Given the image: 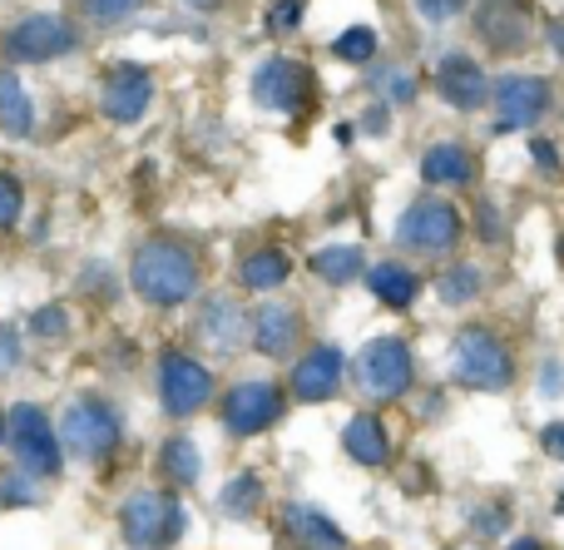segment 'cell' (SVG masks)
<instances>
[{"instance_id": "cell-1", "label": "cell", "mask_w": 564, "mask_h": 550, "mask_svg": "<svg viewBox=\"0 0 564 550\" xmlns=\"http://www.w3.org/2000/svg\"><path fill=\"white\" fill-rule=\"evenodd\" d=\"M129 283H134V293L144 298V303L178 308L198 293V258L188 254L184 244H174V238H154V244H144L134 254Z\"/></svg>"}, {"instance_id": "cell-2", "label": "cell", "mask_w": 564, "mask_h": 550, "mask_svg": "<svg viewBox=\"0 0 564 550\" xmlns=\"http://www.w3.org/2000/svg\"><path fill=\"white\" fill-rule=\"evenodd\" d=\"M460 387H476V392H506L516 363H510L506 343H500L490 327H460L456 333V353H451Z\"/></svg>"}, {"instance_id": "cell-3", "label": "cell", "mask_w": 564, "mask_h": 550, "mask_svg": "<svg viewBox=\"0 0 564 550\" xmlns=\"http://www.w3.org/2000/svg\"><path fill=\"white\" fill-rule=\"evenodd\" d=\"M184 536V506L169 492H134L124 502V541L134 550H169Z\"/></svg>"}, {"instance_id": "cell-4", "label": "cell", "mask_w": 564, "mask_h": 550, "mask_svg": "<svg viewBox=\"0 0 564 550\" xmlns=\"http://www.w3.org/2000/svg\"><path fill=\"white\" fill-rule=\"evenodd\" d=\"M6 427H10V446H15V462H20V472H35V476H55L59 472V462H65V446H59V432L50 427V417L40 412V407H30V402H20V407H10V417H6Z\"/></svg>"}, {"instance_id": "cell-5", "label": "cell", "mask_w": 564, "mask_h": 550, "mask_svg": "<svg viewBox=\"0 0 564 550\" xmlns=\"http://www.w3.org/2000/svg\"><path fill=\"white\" fill-rule=\"evenodd\" d=\"M59 442L75 456H85V462H105L119 442V417L99 397H75L65 407V417H59Z\"/></svg>"}, {"instance_id": "cell-6", "label": "cell", "mask_w": 564, "mask_h": 550, "mask_svg": "<svg viewBox=\"0 0 564 550\" xmlns=\"http://www.w3.org/2000/svg\"><path fill=\"white\" fill-rule=\"evenodd\" d=\"M397 244L411 254H451L460 244V214L446 198H416L397 218Z\"/></svg>"}, {"instance_id": "cell-7", "label": "cell", "mask_w": 564, "mask_h": 550, "mask_svg": "<svg viewBox=\"0 0 564 550\" xmlns=\"http://www.w3.org/2000/svg\"><path fill=\"white\" fill-rule=\"evenodd\" d=\"M411 377H416V367H411V353L401 337H377V343L361 347L357 357V382L367 397H381V402H391V397H401L411 387Z\"/></svg>"}, {"instance_id": "cell-8", "label": "cell", "mask_w": 564, "mask_h": 550, "mask_svg": "<svg viewBox=\"0 0 564 550\" xmlns=\"http://www.w3.org/2000/svg\"><path fill=\"white\" fill-rule=\"evenodd\" d=\"M65 50H75V30L59 15H25L6 30V60L15 65H40V60H59Z\"/></svg>"}, {"instance_id": "cell-9", "label": "cell", "mask_w": 564, "mask_h": 550, "mask_svg": "<svg viewBox=\"0 0 564 550\" xmlns=\"http://www.w3.org/2000/svg\"><path fill=\"white\" fill-rule=\"evenodd\" d=\"M307 95H312V69L297 65V60L273 55L253 69V99L263 109H273V115H302Z\"/></svg>"}, {"instance_id": "cell-10", "label": "cell", "mask_w": 564, "mask_h": 550, "mask_svg": "<svg viewBox=\"0 0 564 550\" xmlns=\"http://www.w3.org/2000/svg\"><path fill=\"white\" fill-rule=\"evenodd\" d=\"M159 397H164L169 417H194L198 407H208V397H214V377L188 353H169L164 363H159Z\"/></svg>"}, {"instance_id": "cell-11", "label": "cell", "mask_w": 564, "mask_h": 550, "mask_svg": "<svg viewBox=\"0 0 564 550\" xmlns=\"http://www.w3.org/2000/svg\"><path fill=\"white\" fill-rule=\"evenodd\" d=\"M149 99H154V75L144 65H109L105 85H99V109H105L115 125H139L149 115Z\"/></svg>"}, {"instance_id": "cell-12", "label": "cell", "mask_w": 564, "mask_h": 550, "mask_svg": "<svg viewBox=\"0 0 564 550\" xmlns=\"http://www.w3.org/2000/svg\"><path fill=\"white\" fill-rule=\"evenodd\" d=\"M550 79L540 75H506L496 85V129H530L550 115Z\"/></svg>"}, {"instance_id": "cell-13", "label": "cell", "mask_w": 564, "mask_h": 550, "mask_svg": "<svg viewBox=\"0 0 564 550\" xmlns=\"http://www.w3.org/2000/svg\"><path fill=\"white\" fill-rule=\"evenodd\" d=\"M530 30H535V10L530 0H486L476 10V35L486 40L496 55H520L530 45Z\"/></svg>"}, {"instance_id": "cell-14", "label": "cell", "mask_w": 564, "mask_h": 550, "mask_svg": "<svg viewBox=\"0 0 564 550\" xmlns=\"http://www.w3.org/2000/svg\"><path fill=\"white\" fill-rule=\"evenodd\" d=\"M282 417V392L278 382H238L224 402V427L234 436H258Z\"/></svg>"}, {"instance_id": "cell-15", "label": "cell", "mask_w": 564, "mask_h": 550, "mask_svg": "<svg viewBox=\"0 0 564 550\" xmlns=\"http://www.w3.org/2000/svg\"><path fill=\"white\" fill-rule=\"evenodd\" d=\"M436 89H441V99H446L451 109H460V115L480 109L490 95H496V89H490V79H486V69H480L470 55H446V60H441Z\"/></svg>"}, {"instance_id": "cell-16", "label": "cell", "mask_w": 564, "mask_h": 550, "mask_svg": "<svg viewBox=\"0 0 564 550\" xmlns=\"http://www.w3.org/2000/svg\"><path fill=\"white\" fill-rule=\"evenodd\" d=\"M341 367H347L341 363V347H312V353L292 367V392H297L302 402H327L341 387Z\"/></svg>"}, {"instance_id": "cell-17", "label": "cell", "mask_w": 564, "mask_h": 550, "mask_svg": "<svg viewBox=\"0 0 564 550\" xmlns=\"http://www.w3.org/2000/svg\"><path fill=\"white\" fill-rule=\"evenodd\" d=\"M341 446H347V456L361 462V466H387L391 462V436L371 412H357L347 427H341Z\"/></svg>"}, {"instance_id": "cell-18", "label": "cell", "mask_w": 564, "mask_h": 550, "mask_svg": "<svg viewBox=\"0 0 564 550\" xmlns=\"http://www.w3.org/2000/svg\"><path fill=\"white\" fill-rule=\"evenodd\" d=\"M253 347L263 357H282L297 347V313H292V303H268L258 308L253 317Z\"/></svg>"}, {"instance_id": "cell-19", "label": "cell", "mask_w": 564, "mask_h": 550, "mask_svg": "<svg viewBox=\"0 0 564 550\" xmlns=\"http://www.w3.org/2000/svg\"><path fill=\"white\" fill-rule=\"evenodd\" d=\"M470 174H476V159L466 154V144H456V139H446V144H431L426 159H421V179L426 184H470Z\"/></svg>"}, {"instance_id": "cell-20", "label": "cell", "mask_w": 564, "mask_h": 550, "mask_svg": "<svg viewBox=\"0 0 564 550\" xmlns=\"http://www.w3.org/2000/svg\"><path fill=\"white\" fill-rule=\"evenodd\" d=\"M248 333H253V327H248V317L238 313L234 303H224V298H214V303H208L204 327H198V337H204L214 353H234V347H243Z\"/></svg>"}, {"instance_id": "cell-21", "label": "cell", "mask_w": 564, "mask_h": 550, "mask_svg": "<svg viewBox=\"0 0 564 550\" xmlns=\"http://www.w3.org/2000/svg\"><path fill=\"white\" fill-rule=\"evenodd\" d=\"M367 283H371V293H377L387 308H397V313H406V308L416 303V293H421V278L411 273L406 263H377V268H367Z\"/></svg>"}, {"instance_id": "cell-22", "label": "cell", "mask_w": 564, "mask_h": 550, "mask_svg": "<svg viewBox=\"0 0 564 550\" xmlns=\"http://www.w3.org/2000/svg\"><path fill=\"white\" fill-rule=\"evenodd\" d=\"M288 531L307 550H347V536H341L317 506H288Z\"/></svg>"}, {"instance_id": "cell-23", "label": "cell", "mask_w": 564, "mask_h": 550, "mask_svg": "<svg viewBox=\"0 0 564 550\" xmlns=\"http://www.w3.org/2000/svg\"><path fill=\"white\" fill-rule=\"evenodd\" d=\"M0 129L15 139L35 129V105H30V95H25L15 69H0Z\"/></svg>"}, {"instance_id": "cell-24", "label": "cell", "mask_w": 564, "mask_h": 550, "mask_svg": "<svg viewBox=\"0 0 564 550\" xmlns=\"http://www.w3.org/2000/svg\"><path fill=\"white\" fill-rule=\"evenodd\" d=\"M292 273V258L282 254V248H258V254L243 258V268H238V278H243V288H253V293H268V288H282Z\"/></svg>"}, {"instance_id": "cell-25", "label": "cell", "mask_w": 564, "mask_h": 550, "mask_svg": "<svg viewBox=\"0 0 564 550\" xmlns=\"http://www.w3.org/2000/svg\"><path fill=\"white\" fill-rule=\"evenodd\" d=\"M307 268L322 278V283H351V278L367 273V258H361V248L337 244V248H317V254L307 258Z\"/></svg>"}, {"instance_id": "cell-26", "label": "cell", "mask_w": 564, "mask_h": 550, "mask_svg": "<svg viewBox=\"0 0 564 550\" xmlns=\"http://www.w3.org/2000/svg\"><path fill=\"white\" fill-rule=\"evenodd\" d=\"M436 293H441V303H451V308L470 303V298L480 293V268H476V263L446 268V273H441V283H436Z\"/></svg>"}, {"instance_id": "cell-27", "label": "cell", "mask_w": 564, "mask_h": 550, "mask_svg": "<svg viewBox=\"0 0 564 550\" xmlns=\"http://www.w3.org/2000/svg\"><path fill=\"white\" fill-rule=\"evenodd\" d=\"M164 472L174 476L178 486H194L198 482V472H204V466H198V446L188 442V436H174V442L164 446Z\"/></svg>"}, {"instance_id": "cell-28", "label": "cell", "mask_w": 564, "mask_h": 550, "mask_svg": "<svg viewBox=\"0 0 564 550\" xmlns=\"http://www.w3.org/2000/svg\"><path fill=\"white\" fill-rule=\"evenodd\" d=\"M332 55L347 60V65H367V60L377 55V30H367V25L341 30V35L332 40Z\"/></svg>"}, {"instance_id": "cell-29", "label": "cell", "mask_w": 564, "mask_h": 550, "mask_svg": "<svg viewBox=\"0 0 564 550\" xmlns=\"http://www.w3.org/2000/svg\"><path fill=\"white\" fill-rule=\"evenodd\" d=\"M263 502V486H258V476H234V482L224 486V496H218V506H224L228 516H248L253 511V506Z\"/></svg>"}, {"instance_id": "cell-30", "label": "cell", "mask_w": 564, "mask_h": 550, "mask_svg": "<svg viewBox=\"0 0 564 550\" xmlns=\"http://www.w3.org/2000/svg\"><path fill=\"white\" fill-rule=\"evenodd\" d=\"M139 6H144V0H85L89 20H99V25H115V20H129Z\"/></svg>"}, {"instance_id": "cell-31", "label": "cell", "mask_w": 564, "mask_h": 550, "mask_svg": "<svg viewBox=\"0 0 564 550\" xmlns=\"http://www.w3.org/2000/svg\"><path fill=\"white\" fill-rule=\"evenodd\" d=\"M20 204H25V194H20V184H15V179H10V174H0V228H15Z\"/></svg>"}, {"instance_id": "cell-32", "label": "cell", "mask_w": 564, "mask_h": 550, "mask_svg": "<svg viewBox=\"0 0 564 550\" xmlns=\"http://www.w3.org/2000/svg\"><path fill=\"white\" fill-rule=\"evenodd\" d=\"M69 327V313L65 308H40L35 317H30V333H40V337H59Z\"/></svg>"}, {"instance_id": "cell-33", "label": "cell", "mask_w": 564, "mask_h": 550, "mask_svg": "<svg viewBox=\"0 0 564 550\" xmlns=\"http://www.w3.org/2000/svg\"><path fill=\"white\" fill-rule=\"evenodd\" d=\"M377 89H381V95H387V99H397V105H406V99L416 95V85H411L406 75H397V69H387V75H377Z\"/></svg>"}, {"instance_id": "cell-34", "label": "cell", "mask_w": 564, "mask_h": 550, "mask_svg": "<svg viewBox=\"0 0 564 550\" xmlns=\"http://www.w3.org/2000/svg\"><path fill=\"white\" fill-rule=\"evenodd\" d=\"M297 15H302L297 0H278V6L268 10V30H292L297 25Z\"/></svg>"}, {"instance_id": "cell-35", "label": "cell", "mask_w": 564, "mask_h": 550, "mask_svg": "<svg viewBox=\"0 0 564 550\" xmlns=\"http://www.w3.org/2000/svg\"><path fill=\"white\" fill-rule=\"evenodd\" d=\"M416 10L426 20H451V15H460V10H466V0H416Z\"/></svg>"}, {"instance_id": "cell-36", "label": "cell", "mask_w": 564, "mask_h": 550, "mask_svg": "<svg viewBox=\"0 0 564 550\" xmlns=\"http://www.w3.org/2000/svg\"><path fill=\"white\" fill-rule=\"evenodd\" d=\"M540 446H545V456L564 462V422H550L545 432H540Z\"/></svg>"}, {"instance_id": "cell-37", "label": "cell", "mask_w": 564, "mask_h": 550, "mask_svg": "<svg viewBox=\"0 0 564 550\" xmlns=\"http://www.w3.org/2000/svg\"><path fill=\"white\" fill-rule=\"evenodd\" d=\"M530 154H535L540 169H555L560 164V154H555V144H550V139H535V144H530Z\"/></svg>"}, {"instance_id": "cell-38", "label": "cell", "mask_w": 564, "mask_h": 550, "mask_svg": "<svg viewBox=\"0 0 564 550\" xmlns=\"http://www.w3.org/2000/svg\"><path fill=\"white\" fill-rule=\"evenodd\" d=\"M15 357H20L15 333H10V327H0V367H15Z\"/></svg>"}, {"instance_id": "cell-39", "label": "cell", "mask_w": 564, "mask_h": 550, "mask_svg": "<svg viewBox=\"0 0 564 550\" xmlns=\"http://www.w3.org/2000/svg\"><path fill=\"white\" fill-rule=\"evenodd\" d=\"M480 238H490V244L500 238V218H496V208H486V204H480Z\"/></svg>"}, {"instance_id": "cell-40", "label": "cell", "mask_w": 564, "mask_h": 550, "mask_svg": "<svg viewBox=\"0 0 564 550\" xmlns=\"http://www.w3.org/2000/svg\"><path fill=\"white\" fill-rule=\"evenodd\" d=\"M0 496H6L10 506H30V502H35V496H30V492H25V486H20V482H6V486H0Z\"/></svg>"}, {"instance_id": "cell-41", "label": "cell", "mask_w": 564, "mask_h": 550, "mask_svg": "<svg viewBox=\"0 0 564 550\" xmlns=\"http://www.w3.org/2000/svg\"><path fill=\"white\" fill-rule=\"evenodd\" d=\"M506 550H545V546H540V541H535V536H520V541H510Z\"/></svg>"}, {"instance_id": "cell-42", "label": "cell", "mask_w": 564, "mask_h": 550, "mask_svg": "<svg viewBox=\"0 0 564 550\" xmlns=\"http://www.w3.org/2000/svg\"><path fill=\"white\" fill-rule=\"evenodd\" d=\"M545 392H550V397L564 392V387H560V367H550V373H545Z\"/></svg>"}, {"instance_id": "cell-43", "label": "cell", "mask_w": 564, "mask_h": 550, "mask_svg": "<svg viewBox=\"0 0 564 550\" xmlns=\"http://www.w3.org/2000/svg\"><path fill=\"white\" fill-rule=\"evenodd\" d=\"M555 50H560V55H564V25L555 30Z\"/></svg>"}, {"instance_id": "cell-44", "label": "cell", "mask_w": 564, "mask_h": 550, "mask_svg": "<svg viewBox=\"0 0 564 550\" xmlns=\"http://www.w3.org/2000/svg\"><path fill=\"white\" fill-rule=\"evenodd\" d=\"M6 432H10V427H6V417H0V436H6Z\"/></svg>"}]
</instances>
